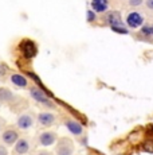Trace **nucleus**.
<instances>
[{"instance_id": "393cba45", "label": "nucleus", "mask_w": 153, "mask_h": 155, "mask_svg": "<svg viewBox=\"0 0 153 155\" xmlns=\"http://www.w3.org/2000/svg\"><path fill=\"white\" fill-rule=\"evenodd\" d=\"M0 107H2V101H0Z\"/></svg>"}, {"instance_id": "423d86ee", "label": "nucleus", "mask_w": 153, "mask_h": 155, "mask_svg": "<svg viewBox=\"0 0 153 155\" xmlns=\"http://www.w3.org/2000/svg\"><path fill=\"white\" fill-rule=\"evenodd\" d=\"M34 123H35V117L31 112L22 113V115H19L16 119V127L23 131L30 130V128L34 126Z\"/></svg>"}, {"instance_id": "b1692460", "label": "nucleus", "mask_w": 153, "mask_h": 155, "mask_svg": "<svg viewBox=\"0 0 153 155\" xmlns=\"http://www.w3.org/2000/svg\"><path fill=\"white\" fill-rule=\"evenodd\" d=\"M14 155H22V154H14Z\"/></svg>"}, {"instance_id": "6e6552de", "label": "nucleus", "mask_w": 153, "mask_h": 155, "mask_svg": "<svg viewBox=\"0 0 153 155\" xmlns=\"http://www.w3.org/2000/svg\"><path fill=\"white\" fill-rule=\"evenodd\" d=\"M126 25L130 28H138L144 25V16L137 11H132L126 16Z\"/></svg>"}, {"instance_id": "9b49d317", "label": "nucleus", "mask_w": 153, "mask_h": 155, "mask_svg": "<svg viewBox=\"0 0 153 155\" xmlns=\"http://www.w3.org/2000/svg\"><path fill=\"white\" fill-rule=\"evenodd\" d=\"M10 81H11V84H14L15 86L22 88V89L28 88V85H30V81L27 80V77L20 73H12L10 76Z\"/></svg>"}, {"instance_id": "f3484780", "label": "nucleus", "mask_w": 153, "mask_h": 155, "mask_svg": "<svg viewBox=\"0 0 153 155\" xmlns=\"http://www.w3.org/2000/svg\"><path fill=\"white\" fill-rule=\"evenodd\" d=\"M86 18H87V22H94V20L97 19L95 18V12H94L93 10H89L86 12Z\"/></svg>"}, {"instance_id": "1a4fd4ad", "label": "nucleus", "mask_w": 153, "mask_h": 155, "mask_svg": "<svg viewBox=\"0 0 153 155\" xmlns=\"http://www.w3.org/2000/svg\"><path fill=\"white\" fill-rule=\"evenodd\" d=\"M30 150H31V143L27 138H19L17 142L14 144V153L15 154L26 155L27 153H30Z\"/></svg>"}, {"instance_id": "412c9836", "label": "nucleus", "mask_w": 153, "mask_h": 155, "mask_svg": "<svg viewBox=\"0 0 153 155\" xmlns=\"http://www.w3.org/2000/svg\"><path fill=\"white\" fill-rule=\"evenodd\" d=\"M145 3H146V7H148L151 11H153V0H146Z\"/></svg>"}, {"instance_id": "aec40b11", "label": "nucleus", "mask_w": 153, "mask_h": 155, "mask_svg": "<svg viewBox=\"0 0 153 155\" xmlns=\"http://www.w3.org/2000/svg\"><path fill=\"white\" fill-rule=\"evenodd\" d=\"M35 155H55V153H52V151H48V150H39Z\"/></svg>"}, {"instance_id": "20e7f679", "label": "nucleus", "mask_w": 153, "mask_h": 155, "mask_svg": "<svg viewBox=\"0 0 153 155\" xmlns=\"http://www.w3.org/2000/svg\"><path fill=\"white\" fill-rule=\"evenodd\" d=\"M30 96H31V99L35 100L36 103H40V104L47 105V107H52L50 97L47 96L46 92L42 91L39 86H31L30 88Z\"/></svg>"}, {"instance_id": "f257e3e1", "label": "nucleus", "mask_w": 153, "mask_h": 155, "mask_svg": "<svg viewBox=\"0 0 153 155\" xmlns=\"http://www.w3.org/2000/svg\"><path fill=\"white\" fill-rule=\"evenodd\" d=\"M58 134L55 131L47 130L43 131L38 135V144L42 146V147H51V146H55L58 142Z\"/></svg>"}, {"instance_id": "4be33fe9", "label": "nucleus", "mask_w": 153, "mask_h": 155, "mask_svg": "<svg viewBox=\"0 0 153 155\" xmlns=\"http://www.w3.org/2000/svg\"><path fill=\"white\" fill-rule=\"evenodd\" d=\"M4 74V69H3V66H0V77Z\"/></svg>"}, {"instance_id": "4468645a", "label": "nucleus", "mask_w": 153, "mask_h": 155, "mask_svg": "<svg viewBox=\"0 0 153 155\" xmlns=\"http://www.w3.org/2000/svg\"><path fill=\"white\" fill-rule=\"evenodd\" d=\"M14 99V93L7 88H0V101L2 103H10Z\"/></svg>"}, {"instance_id": "0eeeda50", "label": "nucleus", "mask_w": 153, "mask_h": 155, "mask_svg": "<svg viewBox=\"0 0 153 155\" xmlns=\"http://www.w3.org/2000/svg\"><path fill=\"white\" fill-rule=\"evenodd\" d=\"M36 121L40 127H45V128H48V127H52L57 121V116L54 115L52 112H40L38 113L36 116Z\"/></svg>"}, {"instance_id": "7ed1b4c3", "label": "nucleus", "mask_w": 153, "mask_h": 155, "mask_svg": "<svg viewBox=\"0 0 153 155\" xmlns=\"http://www.w3.org/2000/svg\"><path fill=\"white\" fill-rule=\"evenodd\" d=\"M19 47H20V51H22V55L26 59H32L38 53V46L31 39H23L20 42Z\"/></svg>"}, {"instance_id": "f8f14e48", "label": "nucleus", "mask_w": 153, "mask_h": 155, "mask_svg": "<svg viewBox=\"0 0 153 155\" xmlns=\"http://www.w3.org/2000/svg\"><path fill=\"white\" fill-rule=\"evenodd\" d=\"M105 22L106 25H109L110 27L113 26H117V25H122V16L118 11H109L105 15Z\"/></svg>"}, {"instance_id": "5701e85b", "label": "nucleus", "mask_w": 153, "mask_h": 155, "mask_svg": "<svg viewBox=\"0 0 153 155\" xmlns=\"http://www.w3.org/2000/svg\"><path fill=\"white\" fill-rule=\"evenodd\" d=\"M2 130H3V121L0 120V132H2Z\"/></svg>"}, {"instance_id": "2eb2a0df", "label": "nucleus", "mask_w": 153, "mask_h": 155, "mask_svg": "<svg viewBox=\"0 0 153 155\" xmlns=\"http://www.w3.org/2000/svg\"><path fill=\"white\" fill-rule=\"evenodd\" d=\"M141 34L145 35V37H153V25L141 26Z\"/></svg>"}, {"instance_id": "6ab92c4d", "label": "nucleus", "mask_w": 153, "mask_h": 155, "mask_svg": "<svg viewBox=\"0 0 153 155\" xmlns=\"http://www.w3.org/2000/svg\"><path fill=\"white\" fill-rule=\"evenodd\" d=\"M144 0H129V5L130 7H138L140 4H142Z\"/></svg>"}, {"instance_id": "9d476101", "label": "nucleus", "mask_w": 153, "mask_h": 155, "mask_svg": "<svg viewBox=\"0 0 153 155\" xmlns=\"http://www.w3.org/2000/svg\"><path fill=\"white\" fill-rule=\"evenodd\" d=\"M64 126H66V128L74 136H81L82 134H83V127H82V124L79 123V121L74 120V119H67V120L64 121Z\"/></svg>"}, {"instance_id": "dca6fc26", "label": "nucleus", "mask_w": 153, "mask_h": 155, "mask_svg": "<svg viewBox=\"0 0 153 155\" xmlns=\"http://www.w3.org/2000/svg\"><path fill=\"white\" fill-rule=\"evenodd\" d=\"M111 30H113L114 32H118V34H128L129 32V30H128V27H126L125 25H117V26H113V27H110Z\"/></svg>"}, {"instance_id": "ddd939ff", "label": "nucleus", "mask_w": 153, "mask_h": 155, "mask_svg": "<svg viewBox=\"0 0 153 155\" xmlns=\"http://www.w3.org/2000/svg\"><path fill=\"white\" fill-rule=\"evenodd\" d=\"M90 5L95 14H105L109 10V0H92Z\"/></svg>"}, {"instance_id": "a211bd4d", "label": "nucleus", "mask_w": 153, "mask_h": 155, "mask_svg": "<svg viewBox=\"0 0 153 155\" xmlns=\"http://www.w3.org/2000/svg\"><path fill=\"white\" fill-rule=\"evenodd\" d=\"M0 155H8V147L4 143H0Z\"/></svg>"}, {"instance_id": "f03ea898", "label": "nucleus", "mask_w": 153, "mask_h": 155, "mask_svg": "<svg viewBox=\"0 0 153 155\" xmlns=\"http://www.w3.org/2000/svg\"><path fill=\"white\" fill-rule=\"evenodd\" d=\"M74 154V143L71 139L63 138L58 139L55 144V155H73Z\"/></svg>"}, {"instance_id": "39448f33", "label": "nucleus", "mask_w": 153, "mask_h": 155, "mask_svg": "<svg viewBox=\"0 0 153 155\" xmlns=\"http://www.w3.org/2000/svg\"><path fill=\"white\" fill-rule=\"evenodd\" d=\"M19 138H20L19 132H17V130H15V128H5L2 132V135H0V140H2V143H4L7 147L14 146Z\"/></svg>"}]
</instances>
